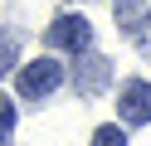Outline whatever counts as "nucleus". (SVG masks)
I'll list each match as a JSON object with an SVG mask.
<instances>
[{
  "mask_svg": "<svg viewBox=\"0 0 151 146\" xmlns=\"http://www.w3.org/2000/svg\"><path fill=\"white\" fill-rule=\"evenodd\" d=\"M117 19H127V29H137L132 19H146V15H141V5H137V0H117Z\"/></svg>",
  "mask_w": 151,
  "mask_h": 146,
  "instance_id": "obj_7",
  "label": "nucleus"
},
{
  "mask_svg": "<svg viewBox=\"0 0 151 146\" xmlns=\"http://www.w3.org/2000/svg\"><path fill=\"white\" fill-rule=\"evenodd\" d=\"M132 34H137V44H141V49H151V10H146V19H141Z\"/></svg>",
  "mask_w": 151,
  "mask_h": 146,
  "instance_id": "obj_9",
  "label": "nucleus"
},
{
  "mask_svg": "<svg viewBox=\"0 0 151 146\" xmlns=\"http://www.w3.org/2000/svg\"><path fill=\"white\" fill-rule=\"evenodd\" d=\"M83 73H78V93L83 97H93V93H102V88H107V58L102 54H83Z\"/></svg>",
  "mask_w": 151,
  "mask_h": 146,
  "instance_id": "obj_4",
  "label": "nucleus"
},
{
  "mask_svg": "<svg viewBox=\"0 0 151 146\" xmlns=\"http://www.w3.org/2000/svg\"><path fill=\"white\" fill-rule=\"evenodd\" d=\"M59 83H63V68L54 63V58H39V63H24L20 68V93L24 97H49Z\"/></svg>",
  "mask_w": 151,
  "mask_h": 146,
  "instance_id": "obj_3",
  "label": "nucleus"
},
{
  "mask_svg": "<svg viewBox=\"0 0 151 146\" xmlns=\"http://www.w3.org/2000/svg\"><path fill=\"white\" fill-rule=\"evenodd\" d=\"M15 68V34H0V73Z\"/></svg>",
  "mask_w": 151,
  "mask_h": 146,
  "instance_id": "obj_6",
  "label": "nucleus"
},
{
  "mask_svg": "<svg viewBox=\"0 0 151 146\" xmlns=\"http://www.w3.org/2000/svg\"><path fill=\"white\" fill-rule=\"evenodd\" d=\"M117 117L127 127H146L151 122V83L146 78H132L117 88Z\"/></svg>",
  "mask_w": 151,
  "mask_h": 146,
  "instance_id": "obj_1",
  "label": "nucleus"
},
{
  "mask_svg": "<svg viewBox=\"0 0 151 146\" xmlns=\"http://www.w3.org/2000/svg\"><path fill=\"white\" fill-rule=\"evenodd\" d=\"M49 49H68V54H88V39H93V29H88V19L83 15H59L49 24Z\"/></svg>",
  "mask_w": 151,
  "mask_h": 146,
  "instance_id": "obj_2",
  "label": "nucleus"
},
{
  "mask_svg": "<svg viewBox=\"0 0 151 146\" xmlns=\"http://www.w3.org/2000/svg\"><path fill=\"white\" fill-rule=\"evenodd\" d=\"M10 127H15V107H10V102H0V141L10 136Z\"/></svg>",
  "mask_w": 151,
  "mask_h": 146,
  "instance_id": "obj_8",
  "label": "nucleus"
},
{
  "mask_svg": "<svg viewBox=\"0 0 151 146\" xmlns=\"http://www.w3.org/2000/svg\"><path fill=\"white\" fill-rule=\"evenodd\" d=\"M93 146H127V132L122 127H98L93 132Z\"/></svg>",
  "mask_w": 151,
  "mask_h": 146,
  "instance_id": "obj_5",
  "label": "nucleus"
}]
</instances>
